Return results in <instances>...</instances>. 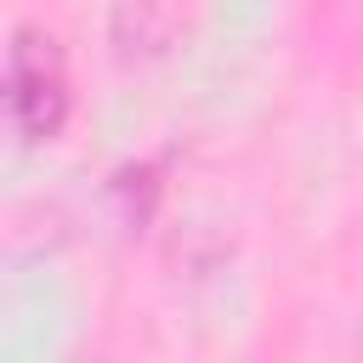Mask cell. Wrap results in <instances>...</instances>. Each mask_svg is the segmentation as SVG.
<instances>
[{
	"label": "cell",
	"instance_id": "1",
	"mask_svg": "<svg viewBox=\"0 0 363 363\" xmlns=\"http://www.w3.org/2000/svg\"><path fill=\"white\" fill-rule=\"evenodd\" d=\"M6 102H11V125L28 142H51L68 119V68L51 34L40 28H17L11 34V57H6Z\"/></svg>",
	"mask_w": 363,
	"mask_h": 363
}]
</instances>
